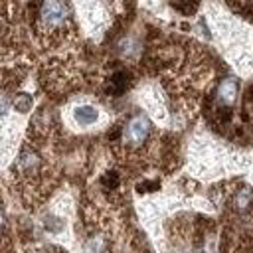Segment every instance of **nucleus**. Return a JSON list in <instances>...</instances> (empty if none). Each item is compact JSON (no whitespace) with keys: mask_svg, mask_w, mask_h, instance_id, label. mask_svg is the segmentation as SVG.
Masks as SVG:
<instances>
[{"mask_svg":"<svg viewBox=\"0 0 253 253\" xmlns=\"http://www.w3.org/2000/svg\"><path fill=\"white\" fill-rule=\"evenodd\" d=\"M69 8L65 0H42L40 24L45 32H59L67 26Z\"/></svg>","mask_w":253,"mask_h":253,"instance_id":"1","label":"nucleus"},{"mask_svg":"<svg viewBox=\"0 0 253 253\" xmlns=\"http://www.w3.org/2000/svg\"><path fill=\"white\" fill-rule=\"evenodd\" d=\"M150 128H152V125H150V121H148L146 115H134V117H130L128 123L125 125V128H123V144L126 148H130V150L140 148L148 140Z\"/></svg>","mask_w":253,"mask_h":253,"instance_id":"2","label":"nucleus"},{"mask_svg":"<svg viewBox=\"0 0 253 253\" xmlns=\"http://www.w3.org/2000/svg\"><path fill=\"white\" fill-rule=\"evenodd\" d=\"M30 107H32V97H30V95H24V93H22V95H18V97L14 99V109H16V111L26 113Z\"/></svg>","mask_w":253,"mask_h":253,"instance_id":"5","label":"nucleus"},{"mask_svg":"<svg viewBox=\"0 0 253 253\" xmlns=\"http://www.w3.org/2000/svg\"><path fill=\"white\" fill-rule=\"evenodd\" d=\"M237 99V81L233 77H227L223 79L219 85H217V91H215V105L219 109H229Z\"/></svg>","mask_w":253,"mask_h":253,"instance_id":"3","label":"nucleus"},{"mask_svg":"<svg viewBox=\"0 0 253 253\" xmlns=\"http://www.w3.org/2000/svg\"><path fill=\"white\" fill-rule=\"evenodd\" d=\"M8 105H10V101L6 99V95H4V93H0V115H6Z\"/></svg>","mask_w":253,"mask_h":253,"instance_id":"6","label":"nucleus"},{"mask_svg":"<svg viewBox=\"0 0 253 253\" xmlns=\"http://www.w3.org/2000/svg\"><path fill=\"white\" fill-rule=\"evenodd\" d=\"M75 121L79 123V125H91V123H95L97 119H99V113H97V109L95 107H89V105H83V107H77L75 109Z\"/></svg>","mask_w":253,"mask_h":253,"instance_id":"4","label":"nucleus"},{"mask_svg":"<svg viewBox=\"0 0 253 253\" xmlns=\"http://www.w3.org/2000/svg\"><path fill=\"white\" fill-rule=\"evenodd\" d=\"M4 221H6V219H4V211L0 210V233H2V229H4Z\"/></svg>","mask_w":253,"mask_h":253,"instance_id":"7","label":"nucleus"}]
</instances>
